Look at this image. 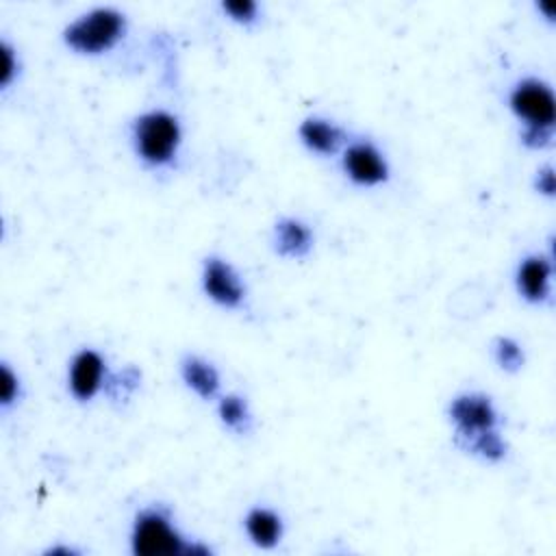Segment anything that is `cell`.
<instances>
[{
  "instance_id": "cell-1",
  "label": "cell",
  "mask_w": 556,
  "mask_h": 556,
  "mask_svg": "<svg viewBox=\"0 0 556 556\" xmlns=\"http://www.w3.org/2000/svg\"><path fill=\"white\" fill-rule=\"evenodd\" d=\"M506 102L510 113L521 122V146L528 150L549 148L556 130V98L552 85L539 76H523L513 83Z\"/></svg>"
},
{
  "instance_id": "cell-2",
  "label": "cell",
  "mask_w": 556,
  "mask_h": 556,
  "mask_svg": "<svg viewBox=\"0 0 556 556\" xmlns=\"http://www.w3.org/2000/svg\"><path fill=\"white\" fill-rule=\"evenodd\" d=\"M130 148L146 169H169L180 156L185 128L176 113L150 109L132 117L128 126Z\"/></svg>"
},
{
  "instance_id": "cell-3",
  "label": "cell",
  "mask_w": 556,
  "mask_h": 556,
  "mask_svg": "<svg viewBox=\"0 0 556 556\" xmlns=\"http://www.w3.org/2000/svg\"><path fill=\"white\" fill-rule=\"evenodd\" d=\"M128 35V17L117 7H93L61 30L63 46L78 56H102Z\"/></svg>"
},
{
  "instance_id": "cell-4",
  "label": "cell",
  "mask_w": 556,
  "mask_h": 556,
  "mask_svg": "<svg viewBox=\"0 0 556 556\" xmlns=\"http://www.w3.org/2000/svg\"><path fill=\"white\" fill-rule=\"evenodd\" d=\"M189 539L178 530L174 510L165 502L141 506L130 523V552L135 556H185Z\"/></svg>"
},
{
  "instance_id": "cell-5",
  "label": "cell",
  "mask_w": 556,
  "mask_h": 556,
  "mask_svg": "<svg viewBox=\"0 0 556 556\" xmlns=\"http://www.w3.org/2000/svg\"><path fill=\"white\" fill-rule=\"evenodd\" d=\"M445 415L454 428V441L458 447L486 430L500 428V410L493 404V397L482 391L456 393L450 400Z\"/></svg>"
},
{
  "instance_id": "cell-6",
  "label": "cell",
  "mask_w": 556,
  "mask_h": 556,
  "mask_svg": "<svg viewBox=\"0 0 556 556\" xmlns=\"http://www.w3.org/2000/svg\"><path fill=\"white\" fill-rule=\"evenodd\" d=\"M343 176L361 189H376L391 180V165L387 154L367 137L350 139L341 150Z\"/></svg>"
},
{
  "instance_id": "cell-7",
  "label": "cell",
  "mask_w": 556,
  "mask_h": 556,
  "mask_svg": "<svg viewBox=\"0 0 556 556\" xmlns=\"http://www.w3.org/2000/svg\"><path fill=\"white\" fill-rule=\"evenodd\" d=\"M111 371L106 356L96 348H80L67 363V393L78 404H91L102 391H106Z\"/></svg>"
},
{
  "instance_id": "cell-8",
  "label": "cell",
  "mask_w": 556,
  "mask_h": 556,
  "mask_svg": "<svg viewBox=\"0 0 556 556\" xmlns=\"http://www.w3.org/2000/svg\"><path fill=\"white\" fill-rule=\"evenodd\" d=\"M200 287L206 300L228 311L243 308L248 300V287L241 274L235 269L232 263L217 254L204 256L200 269Z\"/></svg>"
},
{
  "instance_id": "cell-9",
  "label": "cell",
  "mask_w": 556,
  "mask_h": 556,
  "mask_svg": "<svg viewBox=\"0 0 556 556\" xmlns=\"http://www.w3.org/2000/svg\"><path fill=\"white\" fill-rule=\"evenodd\" d=\"M513 282L517 295L532 306H541L552 298L554 282V256L543 252H530L519 258Z\"/></svg>"
},
{
  "instance_id": "cell-10",
  "label": "cell",
  "mask_w": 556,
  "mask_h": 556,
  "mask_svg": "<svg viewBox=\"0 0 556 556\" xmlns=\"http://www.w3.org/2000/svg\"><path fill=\"white\" fill-rule=\"evenodd\" d=\"M298 139L311 154H317V156L341 154V150L350 141L343 126L321 115L304 117L298 124Z\"/></svg>"
},
{
  "instance_id": "cell-11",
  "label": "cell",
  "mask_w": 556,
  "mask_h": 556,
  "mask_svg": "<svg viewBox=\"0 0 556 556\" xmlns=\"http://www.w3.org/2000/svg\"><path fill=\"white\" fill-rule=\"evenodd\" d=\"M271 245L280 258L302 261L311 254L315 245V232L304 219L285 215L276 219L271 228Z\"/></svg>"
},
{
  "instance_id": "cell-12",
  "label": "cell",
  "mask_w": 556,
  "mask_h": 556,
  "mask_svg": "<svg viewBox=\"0 0 556 556\" xmlns=\"http://www.w3.org/2000/svg\"><path fill=\"white\" fill-rule=\"evenodd\" d=\"M243 530L254 547L274 549L285 536V517L271 506L256 504L245 510Z\"/></svg>"
},
{
  "instance_id": "cell-13",
  "label": "cell",
  "mask_w": 556,
  "mask_h": 556,
  "mask_svg": "<svg viewBox=\"0 0 556 556\" xmlns=\"http://www.w3.org/2000/svg\"><path fill=\"white\" fill-rule=\"evenodd\" d=\"M178 371H180L182 384L191 393H195L200 400L211 402L219 397L222 376H219V369L208 358L187 352L178 363Z\"/></svg>"
},
{
  "instance_id": "cell-14",
  "label": "cell",
  "mask_w": 556,
  "mask_h": 556,
  "mask_svg": "<svg viewBox=\"0 0 556 556\" xmlns=\"http://www.w3.org/2000/svg\"><path fill=\"white\" fill-rule=\"evenodd\" d=\"M217 417L222 426L235 434H248L252 430V410L241 393H224L217 397Z\"/></svg>"
},
{
  "instance_id": "cell-15",
  "label": "cell",
  "mask_w": 556,
  "mask_h": 556,
  "mask_svg": "<svg viewBox=\"0 0 556 556\" xmlns=\"http://www.w3.org/2000/svg\"><path fill=\"white\" fill-rule=\"evenodd\" d=\"M460 450L484 460V463H491V465H497L508 456V443L502 437L500 428L486 430V432L469 439L465 445H460Z\"/></svg>"
},
{
  "instance_id": "cell-16",
  "label": "cell",
  "mask_w": 556,
  "mask_h": 556,
  "mask_svg": "<svg viewBox=\"0 0 556 556\" xmlns=\"http://www.w3.org/2000/svg\"><path fill=\"white\" fill-rule=\"evenodd\" d=\"M491 358L493 363L506 371V374H517L526 365V350L523 345L508 334H497L491 341Z\"/></svg>"
},
{
  "instance_id": "cell-17",
  "label": "cell",
  "mask_w": 556,
  "mask_h": 556,
  "mask_svg": "<svg viewBox=\"0 0 556 556\" xmlns=\"http://www.w3.org/2000/svg\"><path fill=\"white\" fill-rule=\"evenodd\" d=\"M24 397V384L20 374L11 367L9 361L0 363V410L7 415Z\"/></svg>"
},
{
  "instance_id": "cell-18",
  "label": "cell",
  "mask_w": 556,
  "mask_h": 556,
  "mask_svg": "<svg viewBox=\"0 0 556 556\" xmlns=\"http://www.w3.org/2000/svg\"><path fill=\"white\" fill-rule=\"evenodd\" d=\"M0 59H2V65H0V91H9L22 76V59H20V52L17 48L7 39L2 37L0 39Z\"/></svg>"
},
{
  "instance_id": "cell-19",
  "label": "cell",
  "mask_w": 556,
  "mask_h": 556,
  "mask_svg": "<svg viewBox=\"0 0 556 556\" xmlns=\"http://www.w3.org/2000/svg\"><path fill=\"white\" fill-rule=\"evenodd\" d=\"M219 9L230 22L245 28L254 26L261 20V4L254 0H222Z\"/></svg>"
},
{
  "instance_id": "cell-20",
  "label": "cell",
  "mask_w": 556,
  "mask_h": 556,
  "mask_svg": "<svg viewBox=\"0 0 556 556\" xmlns=\"http://www.w3.org/2000/svg\"><path fill=\"white\" fill-rule=\"evenodd\" d=\"M532 189H534L539 195L547 198V200H552V198L556 195V169H554L552 163H545V165H541V167L534 172Z\"/></svg>"
},
{
  "instance_id": "cell-21",
  "label": "cell",
  "mask_w": 556,
  "mask_h": 556,
  "mask_svg": "<svg viewBox=\"0 0 556 556\" xmlns=\"http://www.w3.org/2000/svg\"><path fill=\"white\" fill-rule=\"evenodd\" d=\"M213 547L202 543L200 539H189L187 543V549H185V556H213Z\"/></svg>"
},
{
  "instance_id": "cell-22",
  "label": "cell",
  "mask_w": 556,
  "mask_h": 556,
  "mask_svg": "<svg viewBox=\"0 0 556 556\" xmlns=\"http://www.w3.org/2000/svg\"><path fill=\"white\" fill-rule=\"evenodd\" d=\"M534 9L543 15V20L547 24L556 22V4L552 0H539V2H534Z\"/></svg>"
},
{
  "instance_id": "cell-23",
  "label": "cell",
  "mask_w": 556,
  "mask_h": 556,
  "mask_svg": "<svg viewBox=\"0 0 556 556\" xmlns=\"http://www.w3.org/2000/svg\"><path fill=\"white\" fill-rule=\"evenodd\" d=\"M43 554H46V556H78L80 549L70 547V545H52V547H48Z\"/></svg>"
}]
</instances>
